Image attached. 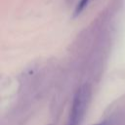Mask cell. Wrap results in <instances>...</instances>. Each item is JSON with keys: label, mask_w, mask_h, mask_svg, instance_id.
I'll use <instances>...</instances> for the list:
<instances>
[{"label": "cell", "mask_w": 125, "mask_h": 125, "mask_svg": "<svg viewBox=\"0 0 125 125\" xmlns=\"http://www.w3.org/2000/svg\"><path fill=\"white\" fill-rule=\"evenodd\" d=\"M91 96L92 89L89 84H83L77 89L73 97L67 125H80L89 106Z\"/></svg>", "instance_id": "1"}, {"label": "cell", "mask_w": 125, "mask_h": 125, "mask_svg": "<svg viewBox=\"0 0 125 125\" xmlns=\"http://www.w3.org/2000/svg\"><path fill=\"white\" fill-rule=\"evenodd\" d=\"M88 2H89V0H80L79 1V3L77 4V6H76V8H75V12H74V16H78L85 8H86V6H87V4H88Z\"/></svg>", "instance_id": "2"}, {"label": "cell", "mask_w": 125, "mask_h": 125, "mask_svg": "<svg viewBox=\"0 0 125 125\" xmlns=\"http://www.w3.org/2000/svg\"><path fill=\"white\" fill-rule=\"evenodd\" d=\"M94 125H109V122L108 121H102V122H99V123H96Z\"/></svg>", "instance_id": "3"}]
</instances>
